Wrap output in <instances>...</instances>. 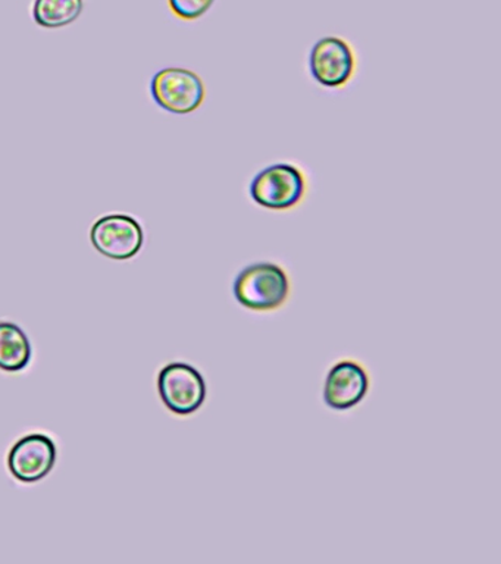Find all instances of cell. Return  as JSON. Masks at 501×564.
<instances>
[{"label":"cell","instance_id":"1","mask_svg":"<svg viewBox=\"0 0 501 564\" xmlns=\"http://www.w3.org/2000/svg\"><path fill=\"white\" fill-rule=\"evenodd\" d=\"M290 278L274 262H258L241 269L232 293L237 303L253 312H272L283 307L290 297Z\"/></svg>","mask_w":501,"mask_h":564},{"label":"cell","instance_id":"2","mask_svg":"<svg viewBox=\"0 0 501 564\" xmlns=\"http://www.w3.org/2000/svg\"><path fill=\"white\" fill-rule=\"evenodd\" d=\"M306 176L294 163L279 162L253 176L249 193L252 200L270 210H288L305 197Z\"/></svg>","mask_w":501,"mask_h":564},{"label":"cell","instance_id":"3","mask_svg":"<svg viewBox=\"0 0 501 564\" xmlns=\"http://www.w3.org/2000/svg\"><path fill=\"white\" fill-rule=\"evenodd\" d=\"M157 394L171 413L190 416L199 412L208 397L204 375L187 361H171L157 373Z\"/></svg>","mask_w":501,"mask_h":564},{"label":"cell","instance_id":"4","mask_svg":"<svg viewBox=\"0 0 501 564\" xmlns=\"http://www.w3.org/2000/svg\"><path fill=\"white\" fill-rule=\"evenodd\" d=\"M151 95L166 112L188 115L205 101L206 88L196 73L186 68H164L152 77Z\"/></svg>","mask_w":501,"mask_h":564},{"label":"cell","instance_id":"5","mask_svg":"<svg viewBox=\"0 0 501 564\" xmlns=\"http://www.w3.org/2000/svg\"><path fill=\"white\" fill-rule=\"evenodd\" d=\"M90 241L105 258L124 262L142 251L144 229L134 216L109 214L91 225Z\"/></svg>","mask_w":501,"mask_h":564},{"label":"cell","instance_id":"6","mask_svg":"<svg viewBox=\"0 0 501 564\" xmlns=\"http://www.w3.org/2000/svg\"><path fill=\"white\" fill-rule=\"evenodd\" d=\"M58 460V447L52 436L32 432L21 436L8 453V470L21 484H37L50 476Z\"/></svg>","mask_w":501,"mask_h":564},{"label":"cell","instance_id":"7","mask_svg":"<svg viewBox=\"0 0 501 564\" xmlns=\"http://www.w3.org/2000/svg\"><path fill=\"white\" fill-rule=\"evenodd\" d=\"M309 69L312 78L319 86L338 88L346 86L353 77L356 56L345 39L327 35L311 48Z\"/></svg>","mask_w":501,"mask_h":564},{"label":"cell","instance_id":"8","mask_svg":"<svg viewBox=\"0 0 501 564\" xmlns=\"http://www.w3.org/2000/svg\"><path fill=\"white\" fill-rule=\"evenodd\" d=\"M369 375L359 361H337L328 370L324 383V403L337 412H346L362 403L369 391Z\"/></svg>","mask_w":501,"mask_h":564},{"label":"cell","instance_id":"9","mask_svg":"<svg viewBox=\"0 0 501 564\" xmlns=\"http://www.w3.org/2000/svg\"><path fill=\"white\" fill-rule=\"evenodd\" d=\"M33 359V347L25 330L15 322L0 321V370L19 373Z\"/></svg>","mask_w":501,"mask_h":564},{"label":"cell","instance_id":"10","mask_svg":"<svg viewBox=\"0 0 501 564\" xmlns=\"http://www.w3.org/2000/svg\"><path fill=\"white\" fill-rule=\"evenodd\" d=\"M85 11V0H34L33 20L43 29L72 25Z\"/></svg>","mask_w":501,"mask_h":564},{"label":"cell","instance_id":"11","mask_svg":"<svg viewBox=\"0 0 501 564\" xmlns=\"http://www.w3.org/2000/svg\"><path fill=\"white\" fill-rule=\"evenodd\" d=\"M214 3L215 0H168L171 12L184 21L199 20Z\"/></svg>","mask_w":501,"mask_h":564}]
</instances>
